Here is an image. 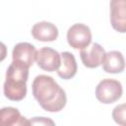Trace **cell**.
<instances>
[{"mask_svg":"<svg viewBox=\"0 0 126 126\" xmlns=\"http://www.w3.org/2000/svg\"><path fill=\"white\" fill-rule=\"evenodd\" d=\"M54 125V121L46 117H33L32 120H29V125Z\"/></svg>","mask_w":126,"mask_h":126,"instance_id":"14","label":"cell"},{"mask_svg":"<svg viewBox=\"0 0 126 126\" xmlns=\"http://www.w3.org/2000/svg\"><path fill=\"white\" fill-rule=\"evenodd\" d=\"M78 70L77 62L75 56L68 51H64L61 53V64L57 70V74L60 78L64 80L72 79Z\"/></svg>","mask_w":126,"mask_h":126,"instance_id":"11","label":"cell"},{"mask_svg":"<svg viewBox=\"0 0 126 126\" xmlns=\"http://www.w3.org/2000/svg\"><path fill=\"white\" fill-rule=\"evenodd\" d=\"M110 23L118 32H126V0H110Z\"/></svg>","mask_w":126,"mask_h":126,"instance_id":"7","label":"cell"},{"mask_svg":"<svg viewBox=\"0 0 126 126\" xmlns=\"http://www.w3.org/2000/svg\"><path fill=\"white\" fill-rule=\"evenodd\" d=\"M0 124L3 126L29 125V120L22 116L15 107H3L0 110Z\"/></svg>","mask_w":126,"mask_h":126,"instance_id":"12","label":"cell"},{"mask_svg":"<svg viewBox=\"0 0 126 126\" xmlns=\"http://www.w3.org/2000/svg\"><path fill=\"white\" fill-rule=\"evenodd\" d=\"M37 66L47 72L57 71L61 64V54L50 47H42L36 53Z\"/></svg>","mask_w":126,"mask_h":126,"instance_id":"5","label":"cell"},{"mask_svg":"<svg viewBox=\"0 0 126 126\" xmlns=\"http://www.w3.org/2000/svg\"><path fill=\"white\" fill-rule=\"evenodd\" d=\"M32 89L33 97L44 110L58 112L65 107L67 102L66 93L52 77L46 75L36 76Z\"/></svg>","mask_w":126,"mask_h":126,"instance_id":"1","label":"cell"},{"mask_svg":"<svg viewBox=\"0 0 126 126\" xmlns=\"http://www.w3.org/2000/svg\"><path fill=\"white\" fill-rule=\"evenodd\" d=\"M68 44L75 49H83L92 41V32L84 24H75L67 32Z\"/></svg>","mask_w":126,"mask_h":126,"instance_id":"4","label":"cell"},{"mask_svg":"<svg viewBox=\"0 0 126 126\" xmlns=\"http://www.w3.org/2000/svg\"><path fill=\"white\" fill-rule=\"evenodd\" d=\"M29 67L19 62L12 61L6 72L3 91L5 96L14 101L22 100L27 94V81Z\"/></svg>","mask_w":126,"mask_h":126,"instance_id":"2","label":"cell"},{"mask_svg":"<svg viewBox=\"0 0 126 126\" xmlns=\"http://www.w3.org/2000/svg\"><path fill=\"white\" fill-rule=\"evenodd\" d=\"M112 118L117 124L121 126H126V103L118 104L113 108Z\"/></svg>","mask_w":126,"mask_h":126,"instance_id":"13","label":"cell"},{"mask_svg":"<svg viewBox=\"0 0 126 126\" xmlns=\"http://www.w3.org/2000/svg\"><path fill=\"white\" fill-rule=\"evenodd\" d=\"M32 35L39 41H53L58 37V29L50 22H39L33 25Z\"/></svg>","mask_w":126,"mask_h":126,"instance_id":"9","label":"cell"},{"mask_svg":"<svg viewBox=\"0 0 126 126\" xmlns=\"http://www.w3.org/2000/svg\"><path fill=\"white\" fill-rule=\"evenodd\" d=\"M36 53L37 51L32 44L29 42H20L14 46L12 58L13 61L24 64L30 68L36 58Z\"/></svg>","mask_w":126,"mask_h":126,"instance_id":"8","label":"cell"},{"mask_svg":"<svg viewBox=\"0 0 126 126\" xmlns=\"http://www.w3.org/2000/svg\"><path fill=\"white\" fill-rule=\"evenodd\" d=\"M105 50L98 43H92L91 46L83 48L80 52L81 60L87 68H96L103 63Z\"/></svg>","mask_w":126,"mask_h":126,"instance_id":"6","label":"cell"},{"mask_svg":"<svg viewBox=\"0 0 126 126\" xmlns=\"http://www.w3.org/2000/svg\"><path fill=\"white\" fill-rule=\"evenodd\" d=\"M103 71L111 74H118L125 69V59L120 51L112 50L105 54L103 63Z\"/></svg>","mask_w":126,"mask_h":126,"instance_id":"10","label":"cell"},{"mask_svg":"<svg viewBox=\"0 0 126 126\" xmlns=\"http://www.w3.org/2000/svg\"><path fill=\"white\" fill-rule=\"evenodd\" d=\"M122 93L121 83L113 79H103L95 88V97L104 104L115 102L122 96Z\"/></svg>","mask_w":126,"mask_h":126,"instance_id":"3","label":"cell"}]
</instances>
